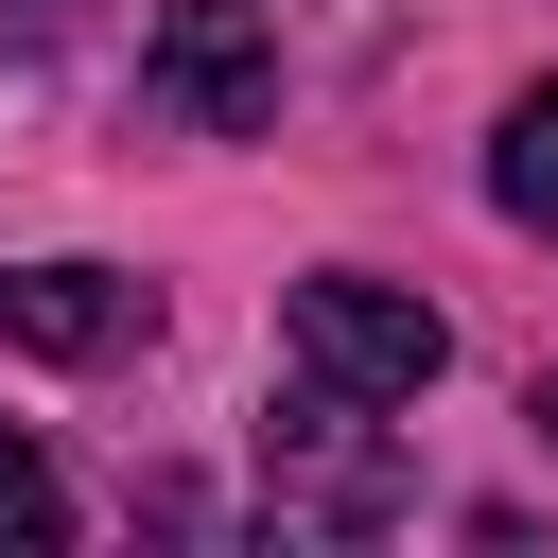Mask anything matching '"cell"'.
<instances>
[{
	"label": "cell",
	"instance_id": "cell-1",
	"mask_svg": "<svg viewBox=\"0 0 558 558\" xmlns=\"http://www.w3.org/2000/svg\"><path fill=\"white\" fill-rule=\"evenodd\" d=\"M279 349H296L314 384H349V401H418V384L453 366V331H436V296H401V279H366V262H331V279H296V296H279Z\"/></svg>",
	"mask_w": 558,
	"mask_h": 558
},
{
	"label": "cell",
	"instance_id": "cell-2",
	"mask_svg": "<svg viewBox=\"0 0 558 558\" xmlns=\"http://www.w3.org/2000/svg\"><path fill=\"white\" fill-rule=\"evenodd\" d=\"M140 87H157L192 140H244V122H279V17H262V0H174V17L140 35Z\"/></svg>",
	"mask_w": 558,
	"mask_h": 558
},
{
	"label": "cell",
	"instance_id": "cell-3",
	"mask_svg": "<svg viewBox=\"0 0 558 558\" xmlns=\"http://www.w3.org/2000/svg\"><path fill=\"white\" fill-rule=\"evenodd\" d=\"M262 471H279V506H296V523H384V506H401V453H384V436H366V401H349V384H314V366L279 384Z\"/></svg>",
	"mask_w": 558,
	"mask_h": 558
},
{
	"label": "cell",
	"instance_id": "cell-4",
	"mask_svg": "<svg viewBox=\"0 0 558 558\" xmlns=\"http://www.w3.org/2000/svg\"><path fill=\"white\" fill-rule=\"evenodd\" d=\"M0 331H17V349H52V366H105V349H140V331H157V296H140V279H105V262H17V279H0Z\"/></svg>",
	"mask_w": 558,
	"mask_h": 558
},
{
	"label": "cell",
	"instance_id": "cell-5",
	"mask_svg": "<svg viewBox=\"0 0 558 558\" xmlns=\"http://www.w3.org/2000/svg\"><path fill=\"white\" fill-rule=\"evenodd\" d=\"M488 192H506V227H541V244H558V87H523V105H506Z\"/></svg>",
	"mask_w": 558,
	"mask_h": 558
},
{
	"label": "cell",
	"instance_id": "cell-6",
	"mask_svg": "<svg viewBox=\"0 0 558 558\" xmlns=\"http://www.w3.org/2000/svg\"><path fill=\"white\" fill-rule=\"evenodd\" d=\"M0 541H70V488H52V453L0 418Z\"/></svg>",
	"mask_w": 558,
	"mask_h": 558
},
{
	"label": "cell",
	"instance_id": "cell-7",
	"mask_svg": "<svg viewBox=\"0 0 558 558\" xmlns=\"http://www.w3.org/2000/svg\"><path fill=\"white\" fill-rule=\"evenodd\" d=\"M523 418H541V436H558V366H541V384H523Z\"/></svg>",
	"mask_w": 558,
	"mask_h": 558
},
{
	"label": "cell",
	"instance_id": "cell-8",
	"mask_svg": "<svg viewBox=\"0 0 558 558\" xmlns=\"http://www.w3.org/2000/svg\"><path fill=\"white\" fill-rule=\"evenodd\" d=\"M0 17H17V35H52V17H70V0H0Z\"/></svg>",
	"mask_w": 558,
	"mask_h": 558
}]
</instances>
